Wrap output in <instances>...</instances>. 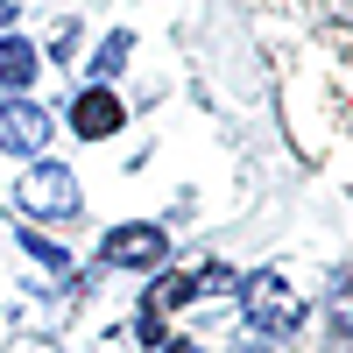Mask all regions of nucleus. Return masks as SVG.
Masks as SVG:
<instances>
[{"instance_id":"obj_6","label":"nucleus","mask_w":353,"mask_h":353,"mask_svg":"<svg viewBox=\"0 0 353 353\" xmlns=\"http://www.w3.org/2000/svg\"><path fill=\"white\" fill-rule=\"evenodd\" d=\"M28 78H36V50H28L21 36H0V85H14V92H21Z\"/></svg>"},{"instance_id":"obj_5","label":"nucleus","mask_w":353,"mask_h":353,"mask_svg":"<svg viewBox=\"0 0 353 353\" xmlns=\"http://www.w3.org/2000/svg\"><path fill=\"white\" fill-rule=\"evenodd\" d=\"M71 128H78L85 141L121 134V99H113V92H78V106H71Z\"/></svg>"},{"instance_id":"obj_7","label":"nucleus","mask_w":353,"mask_h":353,"mask_svg":"<svg viewBox=\"0 0 353 353\" xmlns=\"http://www.w3.org/2000/svg\"><path fill=\"white\" fill-rule=\"evenodd\" d=\"M325 318H332V332H339V339H353V269H339V276H332Z\"/></svg>"},{"instance_id":"obj_8","label":"nucleus","mask_w":353,"mask_h":353,"mask_svg":"<svg viewBox=\"0 0 353 353\" xmlns=\"http://www.w3.org/2000/svg\"><path fill=\"white\" fill-rule=\"evenodd\" d=\"M163 353H198V346H191V339H170V346H163Z\"/></svg>"},{"instance_id":"obj_3","label":"nucleus","mask_w":353,"mask_h":353,"mask_svg":"<svg viewBox=\"0 0 353 353\" xmlns=\"http://www.w3.org/2000/svg\"><path fill=\"white\" fill-rule=\"evenodd\" d=\"M163 254H170V233L163 226H113L99 241V261H113V269H156Z\"/></svg>"},{"instance_id":"obj_4","label":"nucleus","mask_w":353,"mask_h":353,"mask_svg":"<svg viewBox=\"0 0 353 353\" xmlns=\"http://www.w3.org/2000/svg\"><path fill=\"white\" fill-rule=\"evenodd\" d=\"M0 149L8 156H43L50 149V113L28 106V99H8L0 106Z\"/></svg>"},{"instance_id":"obj_2","label":"nucleus","mask_w":353,"mask_h":353,"mask_svg":"<svg viewBox=\"0 0 353 353\" xmlns=\"http://www.w3.org/2000/svg\"><path fill=\"white\" fill-rule=\"evenodd\" d=\"M21 212H36V219H71L78 212V176L64 170V163H36L21 176Z\"/></svg>"},{"instance_id":"obj_1","label":"nucleus","mask_w":353,"mask_h":353,"mask_svg":"<svg viewBox=\"0 0 353 353\" xmlns=\"http://www.w3.org/2000/svg\"><path fill=\"white\" fill-rule=\"evenodd\" d=\"M241 311H248L254 332H276V339L304 325V297H297L283 276H248V283H241Z\"/></svg>"}]
</instances>
